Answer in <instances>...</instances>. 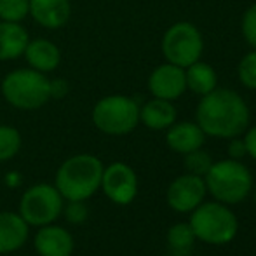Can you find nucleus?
Wrapping results in <instances>:
<instances>
[{
  "label": "nucleus",
  "instance_id": "19",
  "mask_svg": "<svg viewBox=\"0 0 256 256\" xmlns=\"http://www.w3.org/2000/svg\"><path fill=\"white\" fill-rule=\"evenodd\" d=\"M185 78L186 88L200 96L209 94L218 86V77H216L214 68L208 63H202L200 60L185 68Z\"/></svg>",
  "mask_w": 256,
  "mask_h": 256
},
{
  "label": "nucleus",
  "instance_id": "18",
  "mask_svg": "<svg viewBox=\"0 0 256 256\" xmlns=\"http://www.w3.org/2000/svg\"><path fill=\"white\" fill-rule=\"evenodd\" d=\"M140 120L154 131H162L174 124L176 108L169 100L154 98L152 102L145 103L140 108Z\"/></svg>",
  "mask_w": 256,
  "mask_h": 256
},
{
  "label": "nucleus",
  "instance_id": "27",
  "mask_svg": "<svg viewBox=\"0 0 256 256\" xmlns=\"http://www.w3.org/2000/svg\"><path fill=\"white\" fill-rule=\"evenodd\" d=\"M244 145H246V152L256 160V128L250 129L244 138Z\"/></svg>",
  "mask_w": 256,
  "mask_h": 256
},
{
  "label": "nucleus",
  "instance_id": "12",
  "mask_svg": "<svg viewBox=\"0 0 256 256\" xmlns=\"http://www.w3.org/2000/svg\"><path fill=\"white\" fill-rule=\"evenodd\" d=\"M30 14L40 26L56 30L72 16L70 0H30Z\"/></svg>",
  "mask_w": 256,
  "mask_h": 256
},
{
  "label": "nucleus",
  "instance_id": "10",
  "mask_svg": "<svg viewBox=\"0 0 256 256\" xmlns=\"http://www.w3.org/2000/svg\"><path fill=\"white\" fill-rule=\"evenodd\" d=\"M206 192H208V188H206L204 178L186 172L183 176H178L169 185L168 204L178 212H190L197 206L202 204Z\"/></svg>",
  "mask_w": 256,
  "mask_h": 256
},
{
  "label": "nucleus",
  "instance_id": "29",
  "mask_svg": "<svg viewBox=\"0 0 256 256\" xmlns=\"http://www.w3.org/2000/svg\"><path fill=\"white\" fill-rule=\"evenodd\" d=\"M254 200H256V194H254Z\"/></svg>",
  "mask_w": 256,
  "mask_h": 256
},
{
  "label": "nucleus",
  "instance_id": "16",
  "mask_svg": "<svg viewBox=\"0 0 256 256\" xmlns=\"http://www.w3.org/2000/svg\"><path fill=\"white\" fill-rule=\"evenodd\" d=\"M28 237V223L21 214L0 212V253H12L20 250Z\"/></svg>",
  "mask_w": 256,
  "mask_h": 256
},
{
  "label": "nucleus",
  "instance_id": "8",
  "mask_svg": "<svg viewBox=\"0 0 256 256\" xmlns=\"http://www.w3.org/2000/svg\"><path fill=\"white\" fill-rule=\"evenodd\" d=\"M63 209V197L56 186L35 185L26 190L20 204V214L28 225L44 226L52 223Z\"/></svg>",
  "mask_w": 256,
  "mask_h": 256
},
{
  "label": "nucleus",
  "instance_id": "25",
  "mask_svg": "<svg viewBox=\"0 0 256 256\" xmlns=\"http://www.w3.org/2000/svg\"><path fill=\"white\" fill-rule=\"evenodd\" d=\"M242 35L248 44L256 49V4L246 10L242 18Z\"/></svg>",
  "mask_w": 256,
  "mask_h": 256
},
{
  "label": "nucleus",
  "instance_id": "9",
  "mask_svg": "<svg viewBox=\"0 0 256 256\" xmlns=\"http://www.w3.org/2000/svg\"><path fill=\"white\" fill-rule=\"evenodd\" d=\"M103 192L110 200L115 204H129L136 197L138 192V178L136 172L129 168L128 164L122 162H114L103 169V178H102Z\"/></svg>",
  "mask_w": 256,
  "mask_h": 256
},
{
  "label": "nucleus",
  "instance_id": "22",
  "mask_svg": "<svg viewBox=\"0 0 256 256\" xmlns=\"http://www.w3.org/2000/svg\"><path fill=\"white\" fill-rule=\"evenodd\" d=\"M21 148V136L10 126H0V162L9 160Z\"/></svg>",
  "mask_w": 256,
  "mask_h": 256
},
{
  "label": "nucleus",
  "instance_id": "28",
  "mask_svg": "<svg viewBox=\"0 0 256 256\" xmlns=\"http://www.w3.org/2000/svg\"><path fill=\"white\" fill-rule=\"evenodd\" d=\"M68 216H70V222H80V220L86 218V209L82 208L80 202H74L68 209Z\"/></svg>",
  "mask_w": 256,
  "mask_h": 256
},
{
  "label": "nucleus",
  "instance_id": "7",
  "mask_svg": "<svg viewBox=\"0 0 256 256\" xmlns=\"http://www.w3.org/2000/svg\"><path fill=\"white\" fill-rule=\"evenodd\" d=\"M204 49L202 35L194 24L176 23L162 37V52L168 63L186 68L200 60Z\"/></svg>",
  "mask_w": 256,
  "mask_h": 256
},
{
  "label": "nucleus",
  "instance_id": "24",
  "mask_svg": "<svg viewBox=\"0 0 256 256\" xmlns=\"http://www.w3.org/2000/svg\"><path fill=\"white\" fill-rule=\"evenodd\" d=\"M239 78L248 89H256V49L240 60Z\"/></svg>",
  "mask_w": 256,
  "mask_h": 256
},
{
  "label": "nucleus",
  "instance_id": "15",
  "mask_svg": "<svg viewBox=\"0 0 256 256\" xmlns=\"http://www.w3.org/2000/svg\"><path fill=\"white\" fill-rule=\"evenodd\" d=\"M23 54H24V60L30 64V68L42 72V74L56 70L61 61V52L58 49V46L52 44L48 38L30 40L26 44V49H24Z\"/></svg>",
  "mask_w": 256,
  "mask_h": 256
},
{
  "label": "nucleus",
  "instance_id": "2",
  "mask_svg": "<svg viewBox=\"0 0 256 256\" xmlns=\"http://www.w3.org/2000/svg\"><path fill=\"white\" fill-rule=\"evenodd\" d=\"M103 164L98 157L80 154L61 164L56 174V188L70 202L86 200L102 186Z\"/></svg>",
  "mask_w": 256,
  "mask_h": 256
},
{
  "label": "nucleus",
  "instance_id": "3",
  "mask_svg": "<svg viewBox=\"0 0 256 256\" xmlns=\"http://www.w3.org/2000/svg\"><path fill=\"white\" fill-rule=\"evenodd\" d=\"M206 188L218 202L239 204L248 197L253 186L250 169L236 158L212 162L211 169L204 176Z\"/></svg>",
  "mask_w": 256,
  "mask_h": 256
},
{
  "label": "nucleus",
  "instance_id": "23",
  "mask_svg": "<svg viewBox=\"0 0 256 256\" xmlns=\"http://www.w3.org/2000/svg\"><path fill=\"white\" fill-rule=\"evenodd\" d=\"M211 166H212L211 155L208 152H202L200 148H197V150H194V152L185 155V168L190 174H196V176H200V178H202V176L208 174Z\"/></svg>",
  "mask_w": 256,
  "mask_h": 256
},
{
  "label": "nucleus",
  "instance_id": "21",
  "mask_svg": "<svg viewBox=\"0 0 256 256\" xmlns=\"http://www.w3.org/2000/svg\"><path fill=\"white\" fill-rule=\"evenodd\" d=\"M30 14V0H0V21L21 23Z\"/></svg>",
  "mask_w": 256,
  "mask_h": 256
},
{
  "label": "nucleus",
  "instance_id": "26",
  "mask_svg": "<svg viewBox=\"0 0 256 256\" xmlns=\"http://www.w3.org/2000/svg\"><path fill=\"white\" fill-rule=\"evenodd\" d=\"M248 152H246V145H244V140H236V138H234L232 142H230V145H228L230 158H236V160H239V158H242Z\"/></svg>",
  "mask_w": 256,
  "mask_h": 256
},
{
  "label": "nucleus",
  "instance_id": "14",
  "mask_svg": "<svg viewBox=\"0 0 256 256\" xmlns=\"http://www.w3.org/2000/svg\"><path fill=\"white\" fill-rule=\"evenodd\" d=\"M204 131L199 128V124L194 122H180V124H172L166 136L169 148L174 150L178 154H190L194 150L200 148L204 145Z\"/></svg>",
  "mask_w": 256,
  "mask_h": 256
},
{
  "label": "nucleus",
  "instance_id": "13",
  "mask_svg": "<svg viewBox=\"0 0 256 256\" xmlns=\"http://www.w3.org/2000/svg\"><path fill=\"white\" fill-rule=\"evenodd\" d=\"M35 248L40 256H70L74 251V239L61 226L44 225L35 236Z\"/></svg>",
  "mask_w": 256,
  "mask_h": 256
},
{
  "label": "nucleus",
  "instance_id": "1",
  "mask_svg": "<svg viewBox=\"0 0 256 256\" xmlns=\"http://www.w3.org/2000/svg\"><path fill=\"white\" fill-rule=\"evenodd\" d=\"M197 124L208 136L237 138L250 124V108L236 91L216 88L200 100Z\"/></svg>",
  "mask_w": 256,
  "mask_h": 256
},
{
  "label": "nucleus",
  "instance_id": "6",
  "mask_svg": "<svg viewBox=\"0 0 256 256\" xmlns=\"http://www.w3.org/2000/svg\"><path fill=\"white\" fill-rule=\"evenodd\" d=\"M92 122L100 131L106 134H128L138 126L140 106L134 100L128 96H106L94 104Z\"/></svg>",
  "mask_w": 256,
  "mask_h": 256
},
{
  "label": "nucleus",
  "instance_id": "20",
  "mask_svg": "<svg viewBox=\"0 0 256 256\" xmlns=\"http://www.w3.org/2000/svg\"><path fill=\"white\" fill-rule=\"evenodd\" d=\"M194 242H196V234H194L190 223H178L169 228L168 244L176 254H186L194 248Z\"/></svg>",
  "mask_w": 256,
  "mask_h": 256
},
{
  "label": "nucleus",
  "instance_id": "17",
  "mask_svg": "<svg viewBox=\"0 0 256 256\" xmlns=\"http://www.w3.org/2000/svg\"><path fill=\"white\" fill-rule=\"evenodd\" d=\"M30 42L28 32L20 23L0 21V61L20 58Z\"/></svg>",
  "mask_w": 256,
  "mask_h": 256
},
{
  "label": "nucleus",
  "instance_id": "5",
  "mask_svg": "<svg viewBox=\"0 0 256 256\" xmlns=\"http://www.w3.org/2000/svg\"><path fill=\"white\" fill-rule=\"evenodd\" d=\"M190 226L196 239L212 246H222L234 240L239 223L236 214L223 202H204L194 209Z\"/></svg>",
  "mask_w": 256,
  "mask_h": 256
},
{
  "label": "nucleus",
  "instance_id": "4",
  "mask_svg": "<svg viewBox=\"0 0 256 256\" xmlns=\"http://www.w3.org/2000/svg\"><path fill=\"white\" fill-rule=\"evenodd\" d=\"M2 94L7 103L20 110H37L52 98L51 80L42 72L21 68L4 77Z\"/></svg>",
  "mask_w": 256,
  "mask_h": 256
},
{
  "label": "nucleus",
  "instance_id": "11",
  "mask_svg": "<svg viewBox=\"0 0 256 256\" xmlns=\"http://www.w3.org/2000/svg\"><path fill=\"white\" fill-rule=\"evenodd\" d=\"M148 89L154 98L169 100V102L180 98L186 89L185 68L176 66L172 63L157 66L148 78Z\"/></svg>",
  "mask_w": 256,
  "mask_h": 256
}]
</instances>
